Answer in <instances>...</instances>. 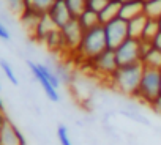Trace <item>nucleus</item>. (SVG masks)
I'll return each mask as SVG.
<instances>
[{
	"instance_id": "obj_1",
	"label": "nucleus",
	"mask_w": 161,
	"mask_h": 145,
	"mask_svg": "<svg viewBox=\"0 0 161 145\" xmlns=\"http://www.w3.org/2000/svg\"><path fill=\"white\" fill-rule=\"evenodd\" d=\"M142 72H144V65L134 63V65H126V66H119L117 71L111 76L112 87L126 96H136V92L139 89L141 79H142Z\"/></svg>"
},
{
	"instance_id": "obj_2",
	"label": "nucleus",
	"mask_w": 161,
	"mask_h": 145,
	"mask_svg": "<svg viewBox=\"0 0 161 145\" xmlns=\"http://www.w3.org/2000/svg\"><path fill=\"white\" fill-rule=\"evenodd\" d=\"M106 49H108V41L104 33V25H98L84 33V38L80 41L76 54L86 62H92Z\"/></svg>"
},
{
	"instance_id": "obj_3",
	"label": "nucleus",
	"mask_w": 161,
	"mask_h": 145,
	"mask_svg": "<svg viewBox=\"0 0 161 145\" xmlns=\"http://www.w3.org/2000/svg\"><path fill=\"white\" fill-rule=\"evenodd\" d=\"M159 93H161V71L144 66L142 79H141V84H139V89L134 98L150 106L158 98Z\"/></svg>"
},
{
	"instance_id": "obj_4",
	"label": "nucleus",
	"mask_w": 161,
	"mask_h": 145,
	"mask_svg": "<svg viewBox=\"0 0 161 145\" xmlns=\"http://www.w3.org/2000/svg\"><path fill=\"white\" fill-rule=\"evenodd\" d=\"M115 51V58L119 66H126V65H134L141 62V44L139 40L126 38Z\"/></svg>"
},
{
	"instance_id": "obj_5",
	"label": "nucleus",
	"mask_w": 161,
	"mask_h": 145,
	"mask_svg": "<svg viewBox=\"0 0 161 145\" xmlns=\"http://www.w3.org/2000/svg\"><path fill=\"white\" fill-rule=\"evenodd\" d=\"M104 33L109 49H117L128 38V21L117 18L108 24H104Z\"/></svg>"
},
{
	"instance_id": "obj_6",
	"label": "nucleus",
	"mask_w": 161,
	"mask_h": 145,
	"mask_svg": "<svg viewBox=\"0 0 161 145\" xmlns=\"http://www.w3.org/2000/svg\"><path fill=\"white\" fill-rule=\"evenodd\" d=\"M60 32H62V36H63L65 49L76 52L77 47H79V44H80V41H82V38H84V33H86L84 29L80 27L79 21L76 18H73L66 25H63L60 29Z\"/></svg>"
},
{
	"instance_id": "obj_7",
	"label": "nucleus",
	"mask_w": 161,
	"mask_h": 145,
	"mask_svg": "<svg viewBox=\"0 0 161 145\" xmlns=\"http://www.w3.org/2000/svg\"><path fill=\"white\" fill-rule=\"evenodd\" d=\"M89 63L92 65V68L97 72H100L103 76H108V78H111L119 68V63H117V58H115V51L109 49V47Z\"/></svg>"
},
{
	"instance_id": "obj_8",
	"label": "nucleus",
	"mask_w": 161,
	"mask_h": 145,
	"mask_svg": "<svg viewBox=\"0 0 161 145\" xmlns=\"http://www.w3.org/2000/svg\"><path fill=\"white\" fill-rule=\"evenodd\" d=\"M0 145H27L22 132L8 117L0 128Z\"/></svg>"
},
{
	"instance_id": "obj_9",
	"label": "nucleus",
	"mask_w": 161,
	"mask_h": 145,
	"mask_svg": "<svg viewBox=\"0 0 161 145\" xmlns=\"http://www.w3.org/2000/svg\"><path fill=\"white\" fill-rule=\"evenodd\" d=\"M27 65H29V68H30V71H32L33 78H35V79L38 81V84L43 87V90H44L46 96L49 98V101H52V103H58V101H60L58 89H55V87L51 84V81L44 76V72L41 71L40 65H38V63H35V62H27Z\"/></svg>"
},
{
	"instance_id": "obj_10",
	"label": "nucleus",
	"mask_w": 161,
	"mask_h": 145,
	"mask_svg": "<svg viewBox=\"0 0 161 145\" xmlns=\"http://www.w3.org/2000/svg\"><path fill=\"white\" fill-rule=\"evenodd\" d=\"M47 14H49V18L52 19V22H54L58 29H62L63 25H66V24L73 19V16H71V13H69V10H68V7H66L65 0H55L54 5L49 8Z\"/></svg>"
},
{
	"instance_id": "obj_11",
	"label": "nucleus",
	"mask_w": 161,
	"mask_h": 145,
	"mask_svg": "<svg viewBox=\"0 0 161 145\" xmlns=\"http://www.w3.org/2000/svg\"><path fill=\"white\" fill-rule=\"evenodd\" d=\"M144 8H145V0H131V2L122 3L119 18H122L125 21H131V19L144 14Z\"/></svg>"
},
{
	"instance_id": "obj_12",
	"label": "nucleus",
	"mask_w": 161,
	"mask_h": 145,
	"mask_svg": "<svg viewBox=\"0 0 161 145\" xmlns=\"http://www.w3.org/2000/svg\"><path fill=\"white\" fill-rule=\"evenodd\" d=\"M55 29H58V27L52 22V19L49 18V14H47V13H44V14L41 16V19H40V22H38V25H36L35 32H33V36H35V40H38V41H43V43H44V40L47 38V35H49V33H52Z\"/></svg>"
},
{
	"instance_id": "obj_13",
	"label": "nucleus",
	"mask_w": 161,
	"mask_h": 145,
	"mask_svg": "<svg viewBox=\"0 0 161 145\" xmlns=\"http://www.w3.org/2000/svg\"><path fill=\"white\" fill-rule=\"evenodd\" d=\"M120 8H122V3L119 2V0H109V2L106 3V7L98 13L100 14V22L101 25L117 19L120 16Z\"/></svg>"
},
{
	"instance_id": "obj_14",
	"label": "nucleus",
	"mask_w": 161,
	"mask_h": 145,
	"mask_svg": "<svg viewBox=\"0 0 161 145\" xmlns=\"http://www.w3.org/2000/svg\"><path fill=\"white\" fill-rule=\"evenodd\" d=\"M148 18L145 14H141L131 21H128V38H133V40H141L142 38V33H144V29H145V24H147Z\"/></svg>"
},
{
	"instance_id": "obj_15",
	"label": "nucleus",
	"mask_w": 161,
	"mask_h": 145,
	"mask_svg": "<svg viewBox=\"0 0 161 145\" xmlns=\"http://www.w3.org/2000/svg\"><path fill=\"white\" fill-rule=\"evenodd\" d=\"M77 21H79L80 27L84 29V32L101 25V22H100V14L95 13V11H92V10H86L82 14L77 18Z\"/></svg>"
},
{
	"instance_id": "obj_16",
	"label": "nucleus",
	"mask_w": 161,
	"mask_h": 145,
	"mask_svg": "<svg viewBox=\"0 0 161 145\" xmlns=\"http://www.w3.org/2000/svg\"><path fill=\"white\" fill-rule=\"evenodd\" d=\"M141 63H142L145 68H152V69H159V71H161V51L153 46V47L142 57Z\"/></svg>"
},
{
	"instance_id": "obj_17",
	"label": "nucleus",
	"mask_w": 161,
	"mask_h": 145,
	"mask_svg": "<svg viewBox=\"0 0 161 145\" xmlns=\"http://www.w3.org/2000/svg\"><path fill=\"white\" fill-rule=\"evenodd\" d=\"M54 2L55 0H24V10H33L40 14H44L49 11Z\"/></svg>"
},
{
	"instance_id": "obj_18",
	"label": "nucleus",
	"mask_w": 161,
	"mask_h": 145,
	"mask_svg": "<svg viewBox=\"0 0 161 145\" xmlns=\"http://www.w3.org/2000/svg\"><path fill=\"white\" fill-rule=\"evenodd\" d=\"M158 33H159V19H150L148 18L141 40L142 41H147V43H153L155 38L158 36Z\"/></svg>"
},
{
	"instance_id": "obj_19",
	"label": "nucleus",
	"mask_w": 161,
	"mask_h": 145,
	"mask_svg": "<svg viewBox=\"0 0 161 145\" xmlns=\"http://www.w3.org/2000/svg\"><path fill=\"white\" fill-rule=\"evenodd\" d=\"M44 43H46V46H47L51 51H60V49H65L63 36H62L60 29H55L52 33H49L47 38L44 40Z\"/></svg>"
},
{
	"instance_id": "obj_20",
	"label": "nucleus",
	"mask_w": 161,
	"mask_h": 145,
	"mask_svg": "<svg viewBox=\"0 0 161 145\" xmlns=\"http://www.w3.org/2000/svg\"><path fill=\"white\" fill-rule=\"evenodd\" d=\"M144 14L150 19H161V0H145Z\"/></svg>"
},
{
	"instance_id": "obj_21",
	"label": "nucleus",
	"mask_w": 161,
	"mask_h": 145,
	"mask_svg": "<svg viewBox=\"0 0 161 145\" xmlns=\"http://www.w3.org/2000/svg\"><path fill=\"white\" fill-rule=\"evenodd\" d=\"M66 2V7L71 13L73 18H79L80 14H82L86 10H87V3H86V0H65Z\"/></svg>"
},
{
	"instance_id": "obj_22",
	"label": "nucleus",
	"mask_w": 161,
	"mask_h": 145,
	"mask_svg": "<svg viewBox=\"0 0 161 145\" xmlns=\"http://www.w3.org/2000/svg\"><path fill=\"white\" fill-rule=\"evenodd\" d=\"M0 68H2L3 74L7 76V79H8L13 85H18V78H16V74H14L11 65H10L8 62H5V60H0Z\"/></svg>"
},
{
	"instance_id": "obj_23",
	"label": "nucleus",
	"mask_w": 161,
	"mask_h": 145,
	"mask_svg": "<svg viewBox=\"0 0 161 145\" xmlns=\"http://www.w3.org/2000/svg\"><path fill=\"white\" fill-rule=\"evenodd\" d=\"M57 137H58L60 145H73V142L69 139V134H68V128L65 125H58V128H57Z\"/></svg>"
},
{
	"instance_id": "obj_24",
	"label": "nucleus",
	"mask_w": 161,
	"mask_h": 145,
	"mask_svg": "<svg viewBox=\"0 0 161 145\" xmlns=\"http://www.w3.org/2000/svg\"><path fill=\"white\" fill-rule=\"evenodd\" d=\"M109 2V0H86V3H87V10H92L95 13H100L106 3Z\"/></svg>"
},
{
	"instance_id": "obj_25",
	"label": "nucleus",
	"mask_w": 161,
	"mask_h": 145,
	"mask_svg": "<svg viewBox=\"0 0 161 145\" xmlns=\"http://www.w3.org/2000/svg\"><path fill=\"white\" fill-rule=\"evenodd\" d=\"M150 107H152L156 114H161V93H159V95H158V98L150 104Z\"/></svg>"
},
{
	"instance_id": "obj_26",
	"label": "nucleus",
	"mask_w": 161,
	"mask_h": 145,
	"mask_svg": "<svg viewBox=\"0 0 161 145\" xmlns=\"http://www.w3.org/2000/svg\"><path fill=\"white\" fill-rule=\"evenodd\" d=\"M0 38L5 40V41H8V40H10V32L7 30V27H5L2 22H0Z\"/></svg>"
},
{
	"instance_id": "obj_27",
	"label": "nucleus",
	"mask_w": 161,
	"mask_h": 145,
	"mask_svg": "<svg viewBox=\"0 0 161 145\" xmlns=\"http://www.w3.org/2000/svg\"><path fill=\"white\" fill-rule=\"evenodd\" d=\"M7 120V114H5V107H3V103L0 99V128H2L3 121Z\"/></svg>"
},
{
	"instance_id": "obj_28",
	"label": "nucleus",
	"mask_w": 161,
	"mask_h": 145,
	"mask_svg": "<svg viewBox=\"0 0 161 145\" xmlns=\"http://www.w3.org/2000/svg\"><path fill=\"white\" fill-rule=\"evenodd\" d=\"M153 46H155L156 49H159V51H161V19H159V33H158V36L155 38Z\"/></svg>"
},
{
	"instance_id": "obj_29",
	"label": "nucleus",
	"mask_w": 161,
	"mask_h": 145,
	"mask_svg": "<svg viewBox=\"0 0 161 145\" xmlns=\"http://www.w3.org/2000/svg\"><path fill=\"white\" fill-rule=\"evenodd\" d=\"M120 3H126V2H131V0H119Z\"/></svg>"
},
{
	"instance_id": "obj_30",
	"label": "nucleus",
	"mask_w": 161,
	"mask_h": 145,
	"mask_svg": "<svg viewBox=\"0 0 161 145\" xmlns=\"http://www.w3.org/2000/svg\"><path fill=\"white\" fill-rule=\"evenodd\" d=\"M0 89H2V84H0Z\"/></svg>"
}]
</instances>
